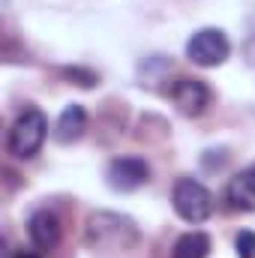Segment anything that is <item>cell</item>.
Instances as JSON below:
<instances>
[{
    "label": "cell",
    "instance_id": "4fadbf2b",
    "mask_svg": "<svg viewBox=\"0 0 255 258\" xmlns=\"http://www.w3.org/2000/svg\"><path fill=\"white\" fill-rule=\"evenodd\" d=\"M15 258H39V255H33V252H18Z\"/></svg>",
    "mask_w": 255,
    "mask_h": 258
},
{
    "label": "cell",
    "instance_id": "30bf717a",
    "mask_svg": "<svg viewBox=\"0 0 255 258\" xmlns=\"http://www.w3.org/2000/svg\"><path fill=\"white\" fill-rule=\"evenodd\" d=\"M207 255H210V237L204 231L183 234L171 249V258H207Z\"/></svg>",
    "mask_w": 255,
    "mask_h": 258
},
{
    "label": "cell",
    "instance_id": "8fae6325",
    "mask_svg": "<svg viewBox=\"0 0 255 258\" xmlns=\"http://www.w3.org/2000/svg\"><path fill=\"white\" fill-rule=\"evenodd\" d=\"M63 75L69 78V81L81 84V87H96V84H99V75L90 72V69H81V66H66Z\"/></svg>",
    "mask_w": 255,
    "mask_h": 258
},
{
    "label": "cell",
    "instance_id": "3957f363",
    "mask_svg": "<svg viewBox=\"0 0 255 258\" xmlns=\"http://www.w3.org/2000/svg\"><path fill=\"white\" fill-rule=\"evenodd\" d=\"M171 204H174L177 216L186 219V222H204V219H210V213H213V195L207 192V186H201V183L192 180V177H180V180L174 183Z\"/></svg>",
    "mask_w": 255,
    "mask_h": 258
},
{
    "label": "cell",
    "instance_id": "ba28073f",
    "mask_svg": "<svg viewBox=\"0 0 255 258\" xmlns=\"http://www.w3.org/2000/svg\"><path fill=\"white\" fill-rule=\"evenodd\" d=\"M30 240L39 246V249H54L60 243V219L51 213V210H36L30 216Z\"/></svg>",
    "mask_w": 255,
    "mask_h": 258
},
{
    "label": "cell",
    "instance_id": "7a4b0ae2",
    "mask_svg": "<svg viewBox=\"0 0 255 258\" xmlns=\"http://www.w3.org/2000/svg\"><path fill=\"white\" fill-rule=\"evenodd\" d=\"M48 135V123H45V114L36 111V108H27L24 114H18V120L9 129V138H6V147L15 159H33L42 147Z\"/></svg>",
    "mask_w": 255,
    "mask_h": 258
},
{
    "label": "cell",
    "instance_id": "277c9868",
    "mask_svg": "<svg viewBox=\"0 0 255 258\" xmlns=\"http://www.w3.org/2000/svg\"><path fill=\"white\" fill-rule=\"evenodd\" d=\"M231 45H228V36L219 30V27H201L195 30L186 42V57H189L195 66H219L225 57H228Z\"/></svg>",
    "mask_w": 255,
    "mask_h": 258
},
{
    "label": "cell",
    "instance_id": "7c38bea8",
    "mask_svg": "<svg viewBox=\"0 0 255 258\" xmlns=\"http://www.w3.org/2000/svg\"><path fill=\"white\" fill-rule=\"evenodd\" d=\"M234 249L237 258H255V231H240L234 237Z\"/></svg>",
    "mask_w": 255,
    "mask_h": 258
},
{
    "label": "cell",
    "instance_id": "9c48e42d",
    "mask_svg": "<svg viewBox=\"0 0 255 258\" xmlns=\"http://www.w3.org/2000/svg\"><path fill=\"white\" fill-rule=\"evenodd\" d=\"M84 129H87V111L78 102H72V105H66L63 111H60V117H57L54 138L60 144H72V141H78L84 135Z\"/></svg>",
    "mask_w": 255,
    "mask_h": 258
},
{
    "label": "cell",
    "instance_id": "8992f818",
    "mask_svg": "<svg viewBox=\"0 0 255 258\" xmlns=\"http://www.w3.org/2000/svg\"><path fill=\"white\" fill-rule=\"evenodd\" d=\"M171 99H174V105H177L180 114L198 117L210 105V87L201 78H180L174 84V90H171Z\"/></svg>",
    "mask_w": 255,
    "mask_h": 258
},
{
    "label": "cell",
    "instance_id": "5b68a950",
    "mask_svg": "<svg viewBox=\"0 0 255 258\" xmlns=\"http://www.w3.org/2000/svg\"><path fill=\"white\" fill-rule=\"evenodd\" d=\"M105 180L114 192H132V189H138L150 180V168L138 156H120V159H111V165L105 171Z\"/></svg>",
    "mask_w": 255,
    "mask_h": 258
},
{
    "label": "cell",
    "instance_id": "52a82bcc",
    "mask_svg": "<svg viewBox=\"0 0 255 258\" xmlns=\"http://www.w3.org/2000/svg\"><path fill=\"white\" fill-rule=\"evenodd\" d=\"M225 198H228V207H231V210L252 213L255 210V165L243 168L240 174H234V177L228 180Z\"/></svg>",
    "mask_w": 255,
    "mask_h": 258
},
{
    "label": "cell",
    "instance_id": "6da1fadb",
    "mask_svg": "<svg viewBox=\"0 0 255 258\" xmlns=\"http://www.w3.org/2000/svg\"><path fill=\"white\" fill-rule=\"evenodd\" d=\"M87 243L93 249H132L138 243V225L111 210H99L87 219Z\"/></svg>",
    "mask_w": 255,
    "mask_h": 258
}]
</instances>
